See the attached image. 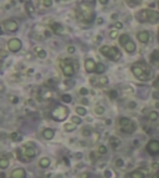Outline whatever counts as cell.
<instances>
[{"label":"cell","mask_w":159,"mask_h":178,"mask_svg":"<svg viewBox=\"0 0 159 178\" xmlns=\"http://www.w3.org/2000/svg\"><path fill=\"white\" fill-rule=\"evenodd\" d=\"M76 16L80 21L90 24L93 21L94 19V10H93V5H90L88 3H81L80 6L76 10Z\"/></svg>","instance_id":"1"},{"label":"cell","mask_w":159,"mask_h":178,"mask_svg":"<svg viewBox=\"0 0 159 178\" xmlns=\"http://www.w3.org/2000/svg\"><path fill=\"white\" fill-rule=\"evenodd\" d=\"M16 154H17L19 161H21L24 163H29L31 161V158H34L37 154V150L34 143L29 142V143H25L21 148H19L16 151Z\"/></svg>","instance_id":"2"},{"label":"cell","mask_w":159,"mask_h":178,"mask_svg":"<svg viewBox=\"0 0 159 178\" xmlns=\"http://www.w3.org/2000/svg\"><path fill=\"white\" fill-rule=\"evenodd\" d=\"M132 72L138 80H141V81H148L152 77V70L144 62L134 64L132 66Z\"/></svg>","instance_id":"3"},{"label":"cell","mask_w":159,"mask_h":178,"mask_svg":"<svg viewBox=\"0 0 159 178\" xmlns=\"http://www.w3.org/2000/svg\"><path fill=\"white\" fill-rule=\"evenodd\" d=\"M135 17L138 21L141 23H150V24H157L159 21V13L155 10H148L143 9L135 14Z\"/></svg>","instance_id":"4"},{"label":"cell","mask_w":159,"mask_h":178,"mask_svg":"<svg viewBox=\"0 0 159 178\" xmlns=\"http://www.w3.org/2000/svg\"><path fill=\"white\" fill-rule=\"evenodd\" d=\"M68 116V110L67 107L62 106V105H57L52 111H51V117L54 121H57V122H62L65 121Z\"/></svg>","instance_id":"5"},{"label":"cell","mask_w":159,"mask_h":178,"mask_svg":"<svg viewBox=\"0 0 159 178\" xmlns=\"http://www.w3.org/2000/svg\"><path fill=\"white\" fill-rule=\"evenodd\" d=\"M99 52L112 61H118L119 57H121V52L114 46H102L99 49Z\"/></svg>","instance_id":"6"},{"label":"cell","mask_w":159,"mask_h":178,"mask_svg":"<svg viewBox=\"0 0 159 178\" xmlns=\"http://www.w3.org/2000/svg\"><path fill=\"white\" fill-rule=\"evenodd\" d=\"M119 127H121V131L123 132V133H133L134 131H135V123L132 121V120H129V118H127V117H121L119 118Z\"/></svg>","instance_id":"7"},{"label":"cell","mask_w":159,"mask_h":178,"mask_svg":"<svg viewBox=\"0 0 159 178\" xmlns=\"http://www.w3.org/2000/svg\"><path fill=\"white\" fill-rule=\"evenodd\" d=\"M60 66L62 69V72L66 77H71L75 75V67L72 65V62L68 60V59H64V60L60 61Z\"/></svg>","instance_id":"8"},{"label":"cell","mask_w":159,"mask_h":178,"mask_svg":"<svg viewBox=\"0 0 159 178\" xmlns=\"http://www.w3.org/2000/svg\"><path fill=\"white\" fill-rule=\"evenodd\" d=\"M146 150H147V152H148L149 154H152V156L159 154V141H157V140L149 141V142L147 143V146H146Z\"/></svg>","instance_id":"9"},{"label":"cell","mask_w":159,"mask_h":178,"mask_svg":"<svg viewBox=\"0 0 159 178\" xmlns=\"http://www.w3.org/2000/svg\"><path fill=\"white\" fill-rule=\"evenodd\" d=\"M3 29L8 32H15L19 29V25L15 20H5L3 23Z\"/></svg>","instance_id":"10"},{"label":"cell","mask_w":159,"mask_h":178,"mask_svg":"<svg viewBox=\"0 0 159 178\" xmlns=\"http://www.w3.org/2000/svg\"><path fill=\"white\" fill-rule=\"evenodd\" d=\"M8 49L11 52H17L20 49H21V41L19 39H10L8 41Z\"/></svg>","instance_id":"11"},{"label":"cell","mask_w":159,"mask_h":178,"mask_svg":"<svg viewBox=\"0 0 159 178\" xmlns=\"http://www.w3.org/2000/svg\"><path fill=\"white\" fill-rule=\"evenodd\" d=\"M50 28H51V30H52V32L55 34V35H62L64 34V28L60 25L58 23H51L50 24Z\"/></svg>","instance_id":"12"},{"label":"cell","mask_w":159,"mask_h":178,"mask_svg":"<svg viewBox=\"0 0 159 178\" xmlns=\"http://www.w3.org/2000/svg\"><path fill=\"white\" fill-rule=\"evenodd\" d=\"M11 178H26V172L24 168H16L11 172Z\"/></svg>","instance_id":"13"},{"label":"cell","mask_w":159,"mask_h":178,"mask_svg":"<svg viewBox=\"0 0 159 178\" xmlns=\"http://www.w3.org/2000/svg\"><path fill=\"white\" fill-rule=\"evenodd\" d=\"M137 39L141 43H148L149 40H150V35H149V32H147V31H141V32H138L137 34Z\"/></svg>","instance_id":"14"},{"label":"cell","mask_w":159,"mask_h":178,"mask_svg":"<svg viewBox=\"0 0 159 178\" xmlns=\"http://www.w3.org/2000/svg\"><path fill=\"white\" fill-rule=\"evenodd\" d=\"M96 66H97V64H94V61L91 60V59H87L86 62H85V69H86L87 72H94Z\"/></svg>","instance_id":"15"},{"label":"cell","mask_w":159,"mask_h":178,"mask_svg":"<svg viewBox=\"0 0 159 178\" xmlns=\"http://www.w3.org/2000/svg\"><path fill=\"white\" fill-rule=\"evenodd\" d=\"M40 97H41V100H50L52 97V91L50 89H44L40 92Z\"/></svg>","instance_id":"16"},{"label":"cell","mask_w":159,"mask_h":178,"mask_svg":"<svg viewBox=\"0 0 159 178\" xmlns=\"http://www.w3.org/2000/svg\"><path fill=\"white\" fill-rule=\"evenodd\" d=\"M150 62L155 66H159V50H154L150 55Z\"/></svg>","instance_id":"17"},{"label":"cell","mask_w":159,"mask_h":178,"mask_svg":"<svg viewBox=\"0 0 159 178\" xmlns=\"http://www.w3.org/2000/svg\"><path fill=\"white\" fill-rule=\"evenodd\" d=\"M54 136H55V132H54V130H51V128H45V130L43 131V137L45 138V140H47V141L52 140Z\"/></svg>","instance_id":"18"},{"label":"cell","mask_w":159,"mask_h":178,"mask_svg":"<svg viewBox=\"0 0 159 178\" xmlns=\"http://www.w3.org/2000/svg\"><path fill=\"white\" fill-rule=\"evenodd\" d=\"M50 165H51V160L49 157H43L41 160L39 161V166L41 168H47V167H50Z\"/></svg>","instance_id":"19"},{"label":"cell","mask_w":159,"mask_h":178,"mask_svg":"<svg viewBox=\"0 0 159 178\" xmlns=\"http://www.w3.org/2000/svg\"><path fill=\"white\" fill-rule=\"evenodd\" d=\"M25 9H26V13L30 16H34L35 15V9H34V5H32L31 2H26L25 3Z\"/></svg>","instance_id":"20"},{"label":"cell","mask_w":159,"mask_h":178,"mask_svg":"<svg viewBox=\"0 0 159 178\" xmlns=\"http://www.w3.org/2000/svg\"><path fill=\"white\" fill-rule=\"evenodd\" d=\"M124 49H126V51L127 52H133L134 50H135V44L133 43V41H128L126 45H124Z\"/></svg>","instance_id":"21"},{"label":"cell","mask_w":159,"mask_h":178,"mask_svg":"<svg viewBox=\"0 0 159 178\" xmlns=\"http://www.w3.org/2000/svg\"><path fill=\"white\" fill-rule=\"evenodd\" d=\"M131 178H146V176H144V173L142 171L137 169V171H133L131 173Z\"/></svg>","instance_id":"22"},{"label":"cell","mask_w":159,"mask_h":178,"mask_svg":"<svg viewBox=\"0 0 159 178\" xmlns=\"http://www.w3.org/2000/svg\"><path fill=\"white\" fill-rule=\"evenodd\" d=\"M8 167H9V160L6 157H2V158H0V168L5 169Z\"/></svg>","instance_id":"23"},{"label":"cell","mask_w":159,"mask_h":178,"mask_svg":"<svg viewBox=\"0 0 159 178\" xmlns=\"http://www.w3.org/2000/svg\"><path fill=\"white\" fill-rule=\"evenodd\" d=\"M129 40H131V39H129V36H128L127 34H123V35L119 36V44L123 45V46H124Z\"/></svg>","instance_id":"24"},{"label":"cell","mask_w":159,"mask_h":178,"mask_svg":"<svg viewBox=\"0 0 159 178\" xmlns=\"http://www.w3.org/2000/svg\"><path fill=\"white\" fill-rule=\"evenodd\" d=\"M109 143H111L112 148H117V146H119V140L117 137H111L109 138Z\"/></svg>","instance_id":"25"},{"label":"cell","mask_w":159,"mask_h":178,"mask_svg":"<svg viewBox=\"0 0 159 178\" xmlns=\"http://www.w3.org/2000/svg\"><path fill=\"white\" fill-rule=\"evenodd\" d=\"M106 71V66L103 65V64H97V66H96V71L94 72H97V74H103Z\"/></svg>","instance_id":"26"},{"label":"cell","mask_w":159,"mask_h":178,"mask_svg":"<svg viewBox=\"0 0 159 178\" xmlns=\"http://www.w3.org/2000/svg\"><path fill=\"white\" fill-rule=\"evenodd\" d=\"M64 128H65V131H67V132H72V131L76 130V125H75L73 122H71V123H66V125L64 126Z\"/></svg>","instance_id":"27"},{"label":"cell","mask_w":159,"mask_h":178,"mask_svg":"<svg viewBox=\"0 0 159 178\" xmlns=\"http://www.w3.org/2000/svg\"><path fill=\"white\" fill-rule=\"evenodd\" d=\"M105 177H106V178H117V174H116L112 169L108 168V169L105 171Z\"/></svg>","instance_id":"28"},{"label":"cell","mask_w":159,"mask_h":178,"mask_svg":"<svg viewBox=\"0 0 159 178\" xmlns=\"http://www.w3.org/2000/svg\"><path fill=\"white\" fill-rule=\"evenodd\" d=\"M76 113H77L78 116H86L87 111H86V108H85V107L78 106V107H76Z\"/></svg>","instance_id":"29"},{"label":"cell","mask_w":159,"mask_h":178,"mask_svg":"<svg viewBox=\"0 0 159 178\" xmlns=\"http://www.w3.org/2000/svg\"><path fill=\"white\" fill-rule=\"evenodd\" d=\"M158 117H159L158 112L152 111V112H149V115H148V120H150V121H157V120H158Z\"/></svg>","instance_id":"30"},{"label":"cell","mask_w":159,"mask_h":178,"mask_svg":"<svg viewBox=\"0 0 159 178\" xmlns=\"http://www.w3.org/2000/svg\"><path fill=\"white\" fill-rule=\"evenodd\" d=\"M94 113L98 115V116H101L105 113V107L103 106H96L94 107Z\"/></svg>","instance_id":"31"},{"label":"cell","mask_w":159,"mask_h":178,"mask_svg":"<svg viewBox=\"0 0 159 178\" xmlns=\"http://www.w3.org/2000/svg\"><path fill=\"white\" fill-rule=\"evenodd\" d=\"M71 122H73L75 125H80V123L82 122L81 116H73V117H71Z\"/></svg>","instance_id":"32"},{"label":"cell","mask_w":159,"mask_h":178,"mask_svg":"<svg viewBox=\"0 0 159 178\" xmlns=\"http://www.w3.org/2000/svg\"><path fill=\"white\" fill-rule=\"evenodd\" d=\"M10 140H13V141H20V140H21V136H19L17 132H13L10 134Z\"/></svg>","instance_id":"33"},{"label":"cell","mask_w":159,"mask_h":178,"mask_svg":"<svg viewBox=\"0 0 159 178\" xmlns=\"http://www.w3.org/2000/svg\"><path fill=\"white\" fill-rule=\"evenodd\" d=\"M35 50H36V52H37L39 57H41V59H45V57H46V52H45V51H44L43 49H40V47H36Z\"/></svg>","instance_id":"34"},{"label":"cell","mask_w":159,"mask_h":178,"mask_svg":"<svg viewBox=\"0 0 159 178\" xmlns=\"http://www.w3.org/2000/svg\"><path fill=\"white\" fill-rule=\"evenodd\" d=\"M97 153L98 154H106L107 153V147L103 146V145H101V146L98 147V150H97Z\"/></svg>","instance_id":"35"},{"label":"cell","mask_w":159,"mask_h":178,"mask_svg":"<svg viewBox=\"0 0 159 178\" xmlns=\"http://www.w3.org/2000/svg\"><path fill=\"white\" fill-rule=\"evenodd\" d=\"M61 100H62L64 102H66V104H68V102H71V101H72V97H71L70 95H67V93H65V95H62V96H61Z\"/></svg>","instance_id":"36"},{"label":"cell","mask_w":159,"mask_h":178,"mask_svg":"<svg viewBox=\"0 0 159 178\" xmlns=\"http://www.w3.org/2000/svg\"><path fill=\"white\" fill-rule=\"evenodd\" d=\"M108 84V78L107 77H101L98 80V85H101V86H105V85H107Z\"/></svg>","instance_id":"37"},{"label":"cell","mask_w":159,"mask_h":178,"mask_svg":"<svg viewBox=\"0 0 159 178\" xmlns=\"http://www.w3.org/2000/svg\"><path fill=\"white\" fill-rule=\"evenodd\" d=\"M43 4H44V6L50 8L52 5V0H43Z\"/></svg>","instance_id":"38"},{"label":"cell","mask_w":159,"mask_h":178,"mask_svg":"<svg viewBox=\"0 0 159 178\" xmlns=\"http://www.w3.org/2000/svg\"><path fill=\"white\" fill-rule=\"evenodd\" d=\"M141 2H142V0H128V3H129L132 6H134V5H138V4H141Z\"/></svg>","instance_id":"39"},{"label":"cell","mask_w":159,"mask_h":178,"mask_svg":"<svg viewBox=\"0 0 159 178\" xmlns=\"http://www.w3.org/2000/svg\"><path fill=\"white\" fill-rule=\"evenodd\" d=\"M91 132H92V131H91V128L88 130V127H85V128H83V131H82V134H83V136H90V134H91Z\"/></svg>","instance_id":"40"},{"label":"cell","mask_w":159,"mask_h":178,"mask_svg":"<svg viewBox=\"0 0 159 178\" xmlns=\"http://www.w3.org/2000/svg\"><path fill=\"white\" fill-rule=\"evenodd\" d=\"M116 166H117V167H122V166H123V160L118 158V160L116 161Z\"/></svg>","instance_id":"41"},{"label":"cell","mask_w":159,"mask_h":178,"mask_svg":"<svg viewBox=\"0 0 159 178\" xmlns=\"http://www.w3.org/2000/svg\"><path fill=\"white\" fill-rule=\"evenodd\" d=\"M153 86H154V87H155L157 90H159V76L157 77V80H155V81L153 82Z\"/></svg>","instance_id":"42"},{"label":"cell","mask_w":159,"mask_h":178,"mask_svg":"<svg viewBox=\"0 0 159 178\" xmlns=\"http://www.w3.org/2000/svg\"><path fill=\"white\" fill-rule=\"evenodd\" d=\"M108 95H109V96H111V97L113 98V100H114V98H117V92H116L114 90H112V91H111V92H109Z\"/></svg>","instance_id":"43"},{"label":"cell","mask_w":159,"mask_h":178,"mask_svg":"<svg viewBox=\"0 0 159 178\" xmlns=\"http://www.w3.org/2000/svg\"><path fill=\"white\" fill-rule=\"evenodd\" d=\"M80 93H81V95H87V93H88V90L85 89V87H82L81 90H80Z\"/></svg>","instance_id":"44"},{"label":"cell","mask_w":159,"mask_h":178,"mask_svg":"<svg viewBox=\"0 0 159 178\" xmlns=\"http://www.w3.org/2000/svg\"><path fill=\"white\" fill-rule=\"evenodd\" d=\"M80 178H90V173H87V172L81 173V174H80Z\"/></svg>","instance_id":"45"},{"label":"cell","mask_w":159,"mask_h":178,"mask_svg":"<svg viewBox=\"0 0 159 178\" xmlns=\"http://www.w3.org/2000/svg\"><path fill=\"white\" fill-rule=\"evenodd\" d=\"M117 35H118V31H117V30H113V31L109 34V36H111V37H113V39H114V37H117Z\"/></svg>","instance_id":"46"},{"label":"cell","mask_w":159,"mask_h":178,"mask_svg":"<svg viewBox=\"0 0 159 178\" xmlns=\"http://www.w3.org/2000/svg\"><path fill=\"white\" fill-rule=\"evenodd\" d=\"M114 28H116V29H122V28H123V24H122V23H116V24H114Z\"/></svg>","instance_id":"47"},{"label":"cell","mask_w":159,"mask_h":178,"mask_svg":"<svg viewBox=\"0 0 159 178\" xmlns=\"http://www.w3.org/2000/svg\"><path fill=\"white\" fill-rule=\"evenodd\" d=\"M153 98H155V100H159V91L153 92Z\"/></svg>","instance_id":"48"},{"label":"cell","mask_w":159,"mask_h":178,"mask_svg":"<svg viewBox=\"0 0 159 178\" xmlns=\"http://www.w3.org/2000/svg\"><path fill=\"white\" fill-rule=\"evenodd\" d=\"M67 51H68L70 54H73V52H75V46H68V47H67Z\"/></svg>","instance_id":"49"},{"label":"cell","mask_w":159,"mask_h":178,"mask_svg":"<svg viewBox=\"0 0 159 178\" xmlns=\"http://www.w3.org/2000/svg\"><path fill=\"white\" fill-rule=\"evenodd\" d=\"M152 168H153V169H159V163L154 162V163L152 165Z\"/></svg>","instance_id":"50"},{"label":"cell","mask_w":159,"mask_h":178,"mask_svg":"<svg viewBox=\"0 0 159 178\" xmlns=\"http://www.w3.org/2000/svg\"><path fill=\"white\" fill-rule=\"evenodd\" d=\"M11 102H13V104H16V102H17V97L13 96V97H11Z\"/></svg>","instance_id":"51"},{"label":"cell","mask_w":159,"mask_h":178,"mask_svg":"<svg viewBox=\"0 0 159 178\" xmlns=\"http://www.w3.org/2000/svg\"><path fill=\"white\" fill-rule=\"evenodd\" d=\"M5 57H6V51L2 50V59H5Z\"/></svg>","instance_id":"52"},{"label":"cell","mask_w":159,"mask_h":178,"mask_svg":"<svg viewBox=\"0 0 159 178\" xmlns=\"http://www.w3.org/2000/svg\"><path fill=\"white\" fill-rule=\"evenodd\" d=\"M99 3H101V4H107L108 0H99Z\"/></svg>","instance_id":"53"},{"label":"cell","mask_w":159,"mask_h":178,"mask_svg":"<svg viewBox=\"0 0 159 178\" xmlns=\"http://www.w3.org/2000/svg\"><path fill=\"white\" fill-rule=\"evenodd\" d=\"M128 106H129V107H132V108H133V107H135V104H134V102H131V104H129V105H128Z\"/></svg>","instance_id":"54"},{"label":"cell","mask_w":159,"mask_h":178,"mask_svg":"<svg viewBox=\"0 0 159 178\" xmlns=\"http://www.w3.org/2000/svg\"><path fill=\"white\" fill-rule=\"evenodd\" d=\"M76 157H77V158H82V153H77Z\"/></svg>","instance_id":"55"},{"label":"cell","mask_w":159,"mask_h":178,"mask_svg":"<svg viewBox=\"0 0 159 178\" xmlns=\"http://www.w3.org/2000/svg\"><path fill=\"white\" fill-rule=\"evenodd\" d=\"M152 178H159V173H157V174H154V176H152Z\"/></svg>","instance_id":"56"},{"label":"cell","mask_w":159,"mask_h":178,"mask_svg":"<svg viewBox=\"0 0 159 178\" xmlns=\"http://www.w3.org/2000/svg\"><path fill=\"white\" fill-rule=\"evenodd\" d=\"M106 123H107V125H111V123H112V121H111V120H107V121H106Z\"/></svg>","instance_id":"57"},{"label":"cell","mask_w":159,"mask_h":178,"mask_svg":"<svg viewBox=\"0 0 159 178\" xmlns=\"http://www.w3.org/2000/svg\"><path fill=\"white\" fill-rule=\"evenodd\" d=\"M158 43H159V32H158Z\"/></svg>","instance_id":"58"},{"label":"cell","mask_w":159,"mask_h":178,"mask_svg":"<svg viewBox=\"0 0 159 178\" xmlns=\"http://www.w3.org/2000/svg\"><path fill=\"white\" fill-rule=\"evenodd\" d=\"M158 6H159V3H158Z\"/></svg>","instance_id":"59"}]
</instances>
